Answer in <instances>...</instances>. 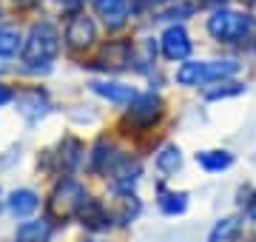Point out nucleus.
I'll list each match as a JSON object with an SVG mask.
<instances>
[{
    "label": "nucleus",
    "instance_id": "31",
    "mask_svg": "<svg viewBox=\"0 0 256 242\" xmlns=\"http://www.w3.org/2000/svg\"><path fill=\"white\" fill-rule=\"evenodd\" d=\"M82 242H97V240H82Z\"/></svg>",
    "mask_w": 256,
    "mask_h": 242
},
{
    "label": "nucleus",
    "instance_id": "16",
    "mask_svg": "<svg viewBox=\"0 0 256 242\" xmlns=\"http://www.w3.org/2000/svg\"><path fill=\"white\" fill-rule=\"evenodd\" d=\"M248 92H250V83L242 80V77H234V80H222V83L210 86V88H205L200 94L205 102H225V100H239Z\"/></svg>",
    "mask_w": 256,
    "mask_h": 242
},
{
    "label": "nucleus",
    "instance_id": "11",
    "mask_svg": "<svg viewBox=\"0 0 256 242\" xmlns=\"http://www.w3.org/2000/svg\"><path fill=\"white\" fill-rule=\"evenodd\" d=\"M14 106H18L20 117H23L28 126H34V122L46 120L48 114L54 112V102H52L48 92H46V88H40V86H32V88H23V92H18V97H14Z\"/></svg>",
    "mask_w": 256,
    "mask_h": 242
},
{
    "label": "nucleus",
    "instance_id": "19",
    "mask_svg": "<svg viewBox=\"0 0 256 242\" xmlns=\"http://www.w3.org/2000/svg\"><path fill=\"white\" fill-rule=\"evenodd\" d=\"M23 43H26V34H23L18 26L0 23V60L18 57L20 52H23Z\"/></svg>",
    "mask_w": 256,
    "mask_h": 242
},
{
    "label": "nucleus",
    "instance_id": "17",
    "mask_svg": "<svg viewBox=\"0 0 256 242\" xmlns=\"http://www.w3.org/2000/svg\"><path fill=\"white\" fill-rule=\"evenodd\" d=\"M182 166H185V154L176 142H165L154 151V168L162 174V180L174 177L176 171H182Z\"/></svg>",
    "mask_w": 256,
    "mask_h": 242
},
{
    "label": "nucleus",
    "instance_id": "18",
    "mask_svg": "<svg viewBox=\"0 0 256 242\" xmlns=\"http://www.w3.org/2000/svg\"><path fill=\"white\" fill-rule=\"evenodd\" d=\"M191 205V196L188 191H176V188H165L162 182L156 186V208L162 211L165 216H182Z\"/></svg>",
    "mask_w": 256,
    "mask_h": 242
},
{
    "label": "nucleus",
    "instance_id": "23",
    "mask_svg": "<svg viewBox=\"0 0 256 242\" xmlns=\"http://www.w3.org/2000/svg\"><path fill=\"white\" fill-rule=\"evenodd\" d=\"M242 234V216H222L214 222L208 234V242H234Z\"/></svg>",
    "mask_w": 256,
    "mask_h": 242
},
{
    "label": "nucleus",
    "instance_id": "4",
    "mask_svg": "<svg viewBox=\"0 0 256 242\" xmlns=\"http://www.w3.org/2000/svg\"><path fill=\"white\" fill-rule=\"evenodd\" d=\"M92 14L100 20L102 32L126 34L140 18H146L142 0H92Z\"/></svg>",
    "mask_w": 256,
    "mask_h": 242
},
{
    "label": "nucleus",
    "instance_id": "22",
    "mask_svg": "<svg viewBox=\"0 0 256 242\" xmlns=\"http://www.w3.org/2000/svg\"><path fill=\"white\" fill-rule=\"evenodd\" d=\"M52 222L48 220H26L18 228V242H52Z\"/></svg>",
    "mask_w": 256,
    "mask_h": 242
},
{
    "label": "nucleus",
    "instance_id": "2",
    "mask_svg": "<svg viewBox=\"0 0 256 242\" xmlns=\"http://www.w3.org/2000/svg\"><path fill=\"white\" fill-rule=\"evenodd\" d=\"M245 68H248L245 54H234V52H216V54L208 57L194 54L191 60L176 63L171 68V83L182 92H205V88L222 83V80L242 77Z\"/></svg>",
    "mask_w": 256,
    "mask_h": 242
},
{
    "label": "nucleus",
    "instance_id": "5",
    "mask_svg": "<svg viewBox=\"0 0 256 242\" xmlns=\"http://www.w3.org/2000/svg\"><path fill=\"white\" fill-rule=\"evenodd\" d=\"M137 66V38L131 34H111V40H102L97 46L94 68H100L106 74H126L134 72Z\"/></svg>",
    "mask_w": 256,
    "mask_h": 242
},
{
    "label": "nucleus",
    "instance_id": "13",
    "mask_svg": "<svg viewBox=\"0 0 256 242\" xmlns=\"http://www.w3.org/2000/svg\"><path fill=\"white\" fill-rule=\"evenodd\" d=\"M111 188L117 191V194H134V188H137V182L142 180V162H140L137 157H122L117 162V166L111 168Z\"/></svg>",
    "mask_w": 256,
    "mask_h": 242
},
{
    "label": "nucleus",
    "instance_id": "14",
    "mask_svg": "<svg viewBox=\"0 0 256 242\" xmlns=\"http://www.w3.org/2000/svg\"><path fill=\"white\" fill-rule=\"evenodd\" d=\"M122 157H126V154H122V151H120L108 137H100V140L92 146V151H88L86 166H88L92 174H111V168L117 166Z\"/></svg>",
    "mask_w": 256,
    "mask_h": 242
},
{
    "label": "nucleus",
    "instance_id": "30",
    "mask_svg": "<svg viewBox=\"0 0 256 242\" xmlns=\"http://www.w3.org/2000/svg\"><path fill=\"white\" fill-rule=\"evenodd\" d=\"M250 9H254V14H256V3H254V6H250Z\"/></svg>",
    "mask_w": 256,
    "mask_h": 242
},
{
    "label": "nucleus",
    "instance_id": "7",
    "mask_svg": "<svg viewBox=\"0 0 256 242\" xmlns=\"http://www.w3.org/2000/svg\"><path fill=\"white\" fill-rule=\"evenodd\" d=\"M156 43H160V57L165 66L185 63L196 54V40H194L191 23H165L156 26Z\"/></svg>",
    "mask_w": 256,
    "mask_h": 242
},
{
    "label": "nucleus",
    "instance_id": "8",
    "mask_svg": "<svg viewBox=\"0 0 256 242\" xmlns=\"http://www.w3.org/2000/svg\"><path fill=\"white\" fill-rule=\"evenodd\" d=\"M168 112V102H165L160 88H146L137 94V100L126 106V122L137 131H151L156 122L165 117Z\"/></svg>",
    "mask_w": 256,
    "mask_h": 242
},
{
    "label": "nucleus",
    "instance_id": "12",
    "mask_svg": "<svg viewBox=\"0 0 256 242\" xmlns=\"http://www.w3.org/2000/svg\"><path fill=\"white\" fill-rule=\"evenodd\" d=\"M48 157L57 162V168L63 171V177H72L80 166H86V157L88 154H86V146L77 137L68 134V137H63V140L57 142V154H48Z\"/></svg>",
    "mask_w": 256,
    "mask_h": 242
},
{
    "label": "nucleus",
    "instance_id": "24",
    "mask_svg": "<svg viewBox=\"0 0 256 242\" xmlns=\"http://www.w3.org/2000/svg\"><path fill=\"white\" fill-rule=\"evenodd\" d=\"M140 211H142V202H140L137 194H120V211H117V220L122 225H128L131 220H137Z\"/></svg>",
    "mask_w": 256,
    "mask_h": 242
},
{
    "label": "nucleus",
    "instance_id": "10",
    "mask_svg": "<svg viewBox=\"0 0 256 242\" xmlns=\"http://www.w3.org/2000/svg\"><path fill=\"white\" fill-rule=\"evenodd\" d=\"M88 92L94 97H100V100L111 102V106L126 108V106H131V102L137 100L140 88L134 83L117 80V77H94V80H88Z\"/></svg>",
    "mask_w": 256,
    "mask_h": 242
},
{
    "label": "nucleus",
    "instance_id": "1",
    "mask_svg": "<svg viewBox=\"0 0 256 242\" xmlns=\"http://www.w3.org/2000/svg\"><path fill=\"white\" fill-rule=\"evenodd\" d=\"M202 34L210 46L220 52L245 54L256 40V14L250 6L228 3V6H214L202 12Z\"/></svg>",
    "mask_w": 256,
    "mask_h": 242
},
{
    "label": "nucleus",
    "instance_id": "26",
    "mask_svg": "<svg viewBox=\"0 0 256 242\" xmlns=\"http://www.w3.org/2000/svg\"><path fill=\"white\" fill-rule=\"evenodd\" d=\"M202 9H214V6H228V3H239V0H200Z\"/></svg>",
    "mask_w": 256,
    "mask_h": 242
},
{
    "label": "nucleus",
    "instance_id": "28",
    "mask_svg": "<svg viewBox=\"0 0 256 242\" xmlns=\"http://www.w3.org/2000/svg\"><path fill=\"white\" fill-rule=\"evenodd\" d=\"M248 57H254V60H256V40H254V46L248 48Z\"/></svg>",
    "mask_w": 256,
    "mask_h": 242
},
{
    "label": "nucleus",
    "instance_id": "29",
    "mask_svg": "<svg viewBox=\"0 0 256 242\" xmlns=\"http://www.w3.org/2000/svg\"><path fill=\"white\" fill-rule=\"evenodd\" d=\"M0 208H3V194H0Z\"/></svg>",
    "mask_w": 256,
    "mask_h": 242
},
{
    "label": "nucleus",
    "instance_id": "21",
    "mask_svg": "<svg viewBox=\"0 0 256 242\" xmlns=\"http://www.w3.org/2000/svg\"><path fill=\"white\" fill-rule=\"evenodd\" d=\"M80 220H82V225L92 228V231H106V228H111V214L106 211V205L97 202V200H88V202L82 205Z\"/></svg>",
    "mask_w": 256,
    "mask_h": 242
},
{
    "label": "nucleus",
    "instance_id": "6",
    "mask_svg": "<svg viewBox=\"0 0 256 242\" xmlns=\"http://www.w3.org/2000/svg\"><path fill=\"white\" fill-rule=\"evenodd\" d=\"M100 32L102 26L94 14H88L86 9L72 12L63 20V48L72 54H86L100 46Z\"/></svg>",
    "mask_w": 256,
    "mask_h": 242
},
{
    "label": "nucleus",
    "instance_id": "15",
    "mask_svg": "<svg viewBox=\"0 0 256 242\" xmlns=\"http://www.w3.org/2000/svg\"><path fill=\"white\" fill-rule=\"evenodd\" d=\"M194 162L205 174H225L236 166V154L230 148H202L194 154Z\"/></svg>",
    "mask_w": 256,
    "mask_h": 242
},
{
    "label": "nucleus",
    "instance_id": "3",
    "mask_svg": "<svg viewBox=\"0 0 256 242\" xmlns=\"http://www.w3.org/2000/svg\"><path fill=\"white\" fill-rule=\"evenodd\" d=\"M63 52V26L52 20H34L26 32V43L20 52V68L26 74H48L54 68V60Z\"/></svg>",
    "mask_w": 256,
    "mask_h": 242
},
{
    "label": "nucleus",
    "instance_id": "27",
    "mask_svg": "<svg viewBox=\"0 0 256 242\" xmlns=\"http://www.w3.org/2000/svg\"><path fill=\"white\" fill-rule=\"evenodd\" d=\"M165 3H171V0H142V6H146V12L156 9V6H165Z\"/></svg>",
    "mask_w": 256,
    "mask_h": 242
},
{
    "label": "nucleus",
    "instance_id": "9",
    "mask_svg": "<svg viewBox=\"0 0 256 242\" xmlns=\"http://www.w3.org/2000/svg\"><path fill=\"white\" fill-rule=\"evenodd\" d=\"M88 202V194L82 182H77L74 177H60L48 194V211L60 220H68V216H80L82 205Z\"/></svg>",
    "mask_w": 256,
    "mask_h": 242
},
{
    "label": "nucleus",
    "instance_id": "32",
    "mask_svg": "<svg viewBox=\"0 0 256 242\" xmlns=\"http://www.w3.org/2000/svg\"><path fill=\"white\" fill-rule=\"evenodd\" d=\"M0 18H3V6H0Z\"/></svg>",
    "mask_w": 256,
    "mask_h": 242
},
{
    "label": "nucleus",
    "instance_id": "25",
    "mask_svg": "<svg viewBox=\"0 0 256 242\" xmlns=\"http://www.w3.org/2000/svg\"><path fill=\"white\" fill-rule=\"evenodd\" d=\"M14 97H18V92H14L9 83H3V80H0V108H3V106H9V102H14Z\"/></svg>",
    "mask_w": 256,
    "mask_h": 242
},
{
    "label": "nucleus",
    "instance_id": "20",
    "mask_svg": "<svg viewBox=\"0 0 256 242\" xmlns=\"http://www.w3.org/2000/svg\"><path fill=\"white\" fill-rule=\"evenodd\" d=\"M6 205H9V211L14 216H28L37 211V205H40V196L32 191V188H14L9 194V200H6Z\"/></svg>",
    "mask_w": 256,
    "mask_h": 242
}]
</instances>
